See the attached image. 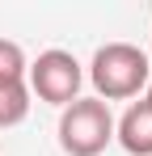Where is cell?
I'll return each mask as SVG.
<instances>
[{"mask_svg": "<svg viewBox=\"0 0 152 156\" xmlns=\"http://www.w3.org/2000/svg\"><path fill=\"white\" fill-rule=\"evenodd\" d=\"M80 84H85V68L76 63L72 51L51 47L34 63H25V89H30V97H38L47 105H59V110L72 105L80 97Z\"/></svg>", "mask_w": 152, "mask_h": 156, "instance_id": "3", "label": "cell"}, {"mask_svg": "<svg viewBox=\"0 0 152 156\" xmlns=\"http://www.w3.org/2000/svg\"><path fill=\"white\" fill-rule=\"evenodd\" d=\"M30 114V89L25 80H0V131L25 122Z\"/></svg>", "mask_w": 152, "mask_h": 156, "instance_id": "5", "label": "cell"}, {"mask_svg": "<svg viewBox=\"0 0 152 156\" xmlns=\"http://www.w3.org/2000/svg\"><path fill=\"white\" fill-rule=\"evenodd\" d=\"M139 101H144V105L152 110V80H148V89H144V97H139Z\"/></svg>", "mask_w": 152, "mask_h": 156, "instance_id": "7", "label": "cell"}, {"mask_svg": "<svg viewBox=\"0 0 152 156\" xmlns=\"http://www.w3.org/2000/svg\"><path fill=\"white\" fill-rule=\"evenodd\" d=\"M59 148L68 156H101L114 144V114L97 97H76L59 110Z\"/></svg>", "mask_w": 152, "mask_h": 156, "instance_id": "2", "label": "cell"}, {"mask_svg": "<svg viewBox=\"0 0 152 156\" xmlns=\"http://www.w3.org/2000/svg\"><path fill=\"white\" fill-rule=\"evenodd\" d=\"M0 80H25V51L0 38Z\"/></svg>", "mask_w": 152, "mask_h": 156, "instance_id": "6", "label": "cell"}, {"mask_svg": "<svg viewBox=\"0 0 152 156\" xmlns=\"http://www.w3.org/2000/svg\"><path fill=\"white\" fill-rule=\"evenodd\" d=\"M89 80L97 89V101H127V97H139L152 80V59L148 51H139L135 42H106L93 51L89 63Z\"/></svg>", "mask_w": 152, "mask_h": 156, "instance_id": "1", "label": "cell"}, {"mask_svg": "<svg viewBox=\"0 0 152 156\" xmlns=\"http://www.w3.org/2000/svg\"><path fill=\"white\" fill-rule=\"evenodd\" d=\"M114 139L131 156H152V110L144 101H131L127 114L114 122Z\"/></svg>", "mask_w": 152, "mask_h": 156, "instance_id": "4", "label": "cell"}]
</instances>
